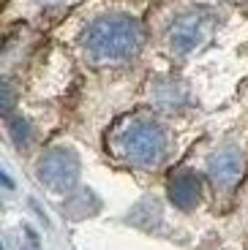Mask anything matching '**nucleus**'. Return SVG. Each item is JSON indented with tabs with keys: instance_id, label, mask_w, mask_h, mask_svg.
Segmentation results:
<instances>
[{
	"instance_id": "nucleus-1",
	"label": "nucleus",
	"mask_w": 248,
	"mask_h": 250,
	"mask_svg": "<svg viewBox=\"0 0 248 250\" xmlns=\"http://www.w3.org/2000/svg\"><path fill=\"white\" fill-rule=\"evenodd\" d=\"M145 22L131 11H101L90 17L74 36V49L90 68H120L145 49Z\"/></svg>"
},
{
	"instance_id": "nucleus-2",
	"label": "nucleus",
	"mask_w": 248,
	"mask_h": 250,
	"mask_svg": "<svg viewBox=\"0 0 248 250\" xmlns=\"http://www.w3.org/2000/svg\"><path fill=\"white\" fill-rule=\"evenodd\" d=\"M109 147L115 155L139 169H153L164 161L169 150V133L153 114H131L123 117L109 136Z\"/></svg>"
},
{
	"instance_id": "nucleus-3",
	"label": "nucleus",
	"mask_w": 248,
	"mask_h": 250,
	"mask_svg": "<svg viewBox=\"0 0 248 250\" xmlns=\"http://www.w3.org/2000/svg\"><path fill=\"white\" fill-rule=\"evenodd\" d=\"M213 27H216V17H213L210 8L202 6L177 8L164 22L161 44L172 57H191L210 41Z\"/></svg>"
},
{
	"instance_id": "nucleus-4",
	"label": "nucleus",
	"mask_w": 248,
	"mask_h": 250,
	"mask_svg": "<svg viewBox=\"0 0 248 250\" xmlns=\"http://www.w3.org/2000/svg\"><path fill=\"white\" fill-rule=\"evenodd\" d=\"M76 177H79V161L66 147H55V150H50L38 161V180L52 193H66V190H71Z\"/></svg>"
},
{
	"instance_id": "nucleus-5",
	"label": "nucleus",
	"mask_w": 248,
	"mask_h": 250,
	"mask_svg": "<svg viewBox=\"0 0 248 250\" xmlns=\"http://www.w3.org/2000/svg\"><path fill=\"white\" fill-rule=\"evenodd\" d=\"M243 171H246V155L240 147H223V150L213 152L207 161V177L221 190H232L240 182Z\"/></svg>"
},
{
	"instance_id": "nucleus-6",
	"label": "nucleus",
	"mask_w": 248,
	"mask_h": 250,
	"mask_svg": "<svg viewBox=\"0 0 248 250\" xmlns=\"http://www.w3.org/2000/svg\"><path fill=\"white\" fill-rule=\"evenodd\" d=\"M199 193H202V190H199V180L194 174H188V171L172 177V182H169V199H172V204L180 207V209L197 207Z\"/></svg>"
},
{
	"instance_id": "nucleus-7",
	"label": "nucleus",
	"mask_w": 248,
	"mask_h": 250,
	"mask_svg": "<svg viewBox=\"0 0 248 250\" xmlns=\"http://www.w3.org/2000/svg\"><path fill=\"white\" fill-rule=\"evenodd\" d=\"M6 125H8V136H11V142L17 144V147H27L30 144V123H27L22 114H6Z\"/></svg>"
},
{
	"instance_id": "nucleus-8",
	"label": "nucleus",
	"mask_w": 248,
	"mask_h": 250,
	"mask_svg": "<svg viewBox=\"0 0 248 250\" xmlns=\"http://www.w3.org/2000/svg\"><path fill=\"white\" fill-rule=\"evenodd\" d=\"M76 0H19L25 14H41V11H60V8L74 6Z\"/></svg>"
}]
</instances>
